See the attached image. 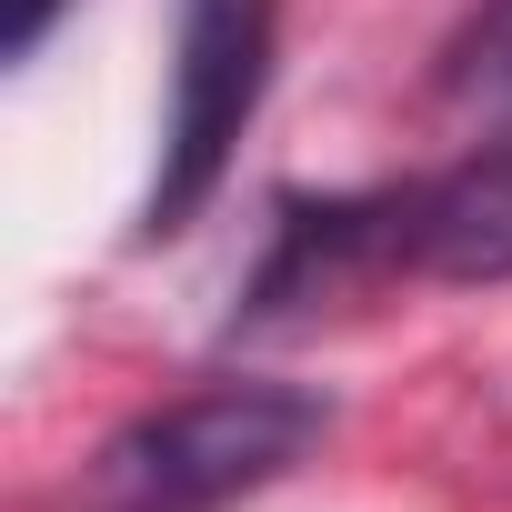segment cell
Returning a JSON list of instances; mask_svg holds the SVG:
<instances>
[{
	"instance_id": "1",
	"label": "cell",
	"mask_w": 512,
	"mask_h": 512,
	"mask_svg": "<svg viewBox=\"0 0 512 512\" xmlns=\"http://www.w3.org/2000/svg\"><path fill=\"white\" fill-rule=\"evenodd\" d=\"M512 282V151L452 161L412 191L382 201H332V211H292L262 302H322L352 282Z\"/></svg>"
},
{
	"instance_id": "2",
	"label": "cell",
	"mask_w": 512,
	"mask_h": 512,
	"mask_svg": "<svg viewBox=\"0 0 512 512\" xmlns=\"http://www.w3.org/2000/svg\"><path fill=\"white\" fill-rule=\"evenodd\" d=\"M322 432H332V402L302 382H211L111 432L81 472V512H221L282 482Z\"/></svg>"
},
{
	"instance_id": "3",
	"label": "cell",
	"mask_w": 512,
	"mask_h": 512,
	"mask_svg": "<svg viewBox=\"0 0 512 512\" xmlns=\"http://www.w3.org/2000/svg\"><path fill=\"white\" fill-rule=\"evenodd\" d=\"M272 41H282V0H171V91H161V171L141 201V231H181L221 171L231 141L262 111L272 81Z\"/></svg>"
},
{
	"instance_id": "4",
	"label": "cell",
	"mask_w": 512,
	"mask_h": 512,
	"mask_svg": "<svg viewBox=\"0 0 512 512\" xmlns=\"http://www.w3.org/2000/svg\"><path fill=\"white\" fill-rule=\"evenodd\" d=\"M51 11H61V0H11V11H0V51L31 61V51H41V31H51Z\"/></svg>"
},
{
	"instance_id": "5",
	"label": "cell",
	"mask_w": 512,
	"mask_h": 512,
	"mask_svg": "<svg viewBox=\"0 0 512 512\" xmlns=\"http://www.w3.org/2000/svg\"><path fill=\"white\" fill-rule=\"evenodd\" d=\"M492 81H502V91H512V51H502V61H492Z\"/></svg>"
}]
</instances>
